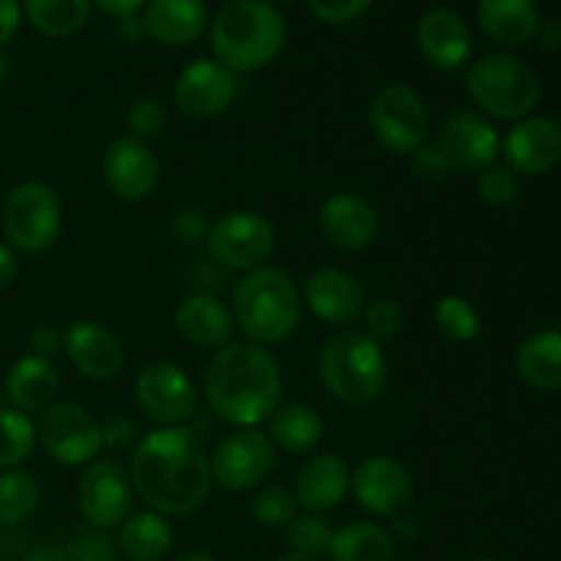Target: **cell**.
<instances>
[{"mask_svg":"<svg viewBox=\"0 0 561 561\" xmlns=\"http://www.w3.org/2000/svg\"><path fill=\"white\" fill-rule=\"evenodd\" d=\"M301 301L327 327L351 329L365 312L367 299L354 274L337 266H323L307 277Z\"/></svg>","mask_w":561,"mask_h":561,"instance_id":"e0dca14e","label":"cell"},{"mask_svg":"<svg viewBox=\"0 0 561 561\" xmlns=\"http://www.w3.org/2000/svg\"><path fill=\"white\" fill-rule=\"evenodd\" d=\"M394 551L398 542L389 529L373 520H354L334 531L327 553L332 561H394Z\"/></svg>","mask_w":561,"mask_h":561,"instance_id":"4dcf8cb0","label":"cell"},{"mask_svg":"<svg viewBox=\"0 0 561 561\" xmlns=\"http://www.w3.org/2000/svg\"><path fill=\"white\" fill-rule=\"evenodd\" d=\"M474 561H496V559H474Z\"/></svg>","mask_w":561,"mask_h":561,"instance_id":"6f0895ef","label":"cell"},{"mask_svg":"<svg viewBox=\"0 0 561 561\" xmlns=\"http://www.w3.org/2000/svg\"><path fill=\"white\" fill-rule=\"evenodd\" d=\"M318 378L337 403H373L389 378L383 343L370 337L365 329H340L318 354Z\"/></svg>","mask_w":561,"mask_h":561,"instance_id":"5b68a950","label":"cell"},{"mask_svg":"<svg viewBox=\"0 0 561 561\" xmlns=\"http://www.w3.org/2000/svg\"><path fill=\"white\" fill-rule=\"evenodd\" d=\"M60 370L53 359L27 354L11 365L5 376V398L22 414H42L58 400Z\"/></svg>","mask_w":561,"mask_h":561,"instance_id":"d4e9b609","label":"cell"},{"mask_svg":"<svg viewBox=\"0 0 561 561\" xmlns=\"http://www.w3.org/2000/svg\"><path fill=\"white\" fill-rule=\"evenodd\" d=\"M307 3L318 20L340 25V22H354L362 14H367L373 0H307Z\"/></svg>","mask_w":561,"mask_h":561,"instance_id":"f6af8a7d","label":"cell"},{"mask_svg":"<svg viewBox=\"0 0 561 561\" xmlns=\"http://www.w3.org/2000/svg\"><path fill=\"white\" fill-rule=\"evenodd\" d=\"M16 274H20V257H16V250L0 241V288H9L16 279Z\"/></svg>","mask_w":561,"mask_h":561,"instance_id":"c3c4849f","label":"cell"},{"mask_svg":"<svg viewBox=\"0 0 561 561\" xmlns=\"http://www.w3.org/2000/svg\"><path fill=\"white\" fill-rule=\"evenodd\" d=\"M351 491V466L337 453H312L296 474V502L307 513H332Z\"/></svg>","mask_w":561,"mask_h":561,"instance_id":"603a6c76","label":"cell"},{"mask_svg":"<svg viewBox=\"0 0 561 561\" xmlns=\"http://www.w3.org/2000/svg\"><path fill=\"white\" fill-rule=\"evenodd\" d=\"M285 20L266 0H233L217 16L208 38L217 64L247 75L272 64L285 47Z\"/></svg>","mask_w":561,"mask_h":561,"instance_id":"277c9868","label":"cell"},{"mask_svg":"<svg viewBox=\"0 0 561 561\" xmlns=\"http://www.w3.org/2000/svg\"><path fill=\"white\" fill-rule=\"evenodd\" d=\"M537 36H540V44L546 49H559L561 47V25H559V22H548V25H542L540 31H537Z\"/></svg>","mask_w":561,"mask_h":561,"instance_id":"f5cc1de1","label":"cell"},{"mask_svg":"<svg viewBox=\"0 0 561 561\" xmlns=\"http://www.w3.org/2000/svg\"><path fill=\"white\" fill-rule=\"evenodd\" d=\"M173 323L175 332L186 343L197 345V348L219 351L233 343V312H230V305H225L217 294H201V290L186 294L175 307Z\"/></svg>","mask_w":561,"mask_h":561,"instance_id":"7402d4cb","label":"cell"},{"mask_svg":"<svg viewBox=\"0 0 561 561\" xmlns=\"http://www.w3.org/2000/svg\"><path fill=\"white\" fill-rule=\"evenodd\" d=\"M515 367L529 387L542 392L561 389V332L546 329L526 337L515 354Z\"/></svg>","mask_w":561,"mask_h":561,"instance_id":"f546056e","label":"cell"},{"mask_svg":"<svg viewBox=\"0 0 561 561\" xmlns=\"http://www.w3.org/2000/svg\"><path fill=\"white\" fill-rule=\"evenodd\" d=\"M477 195L488 203V206H507L518 197V175L507 168V164H496L480 170L477 175Z\"/></svg>","mask_w":561,"mask_h":561,"instance_id":"ab89813d","label":"cell"},{"mask_svg":"<svg viewBox=\"0 0 561 561\" xmlns=\"http://www.w3.org/2000/svg\"><path fill=\"white\" fill-rule=\"evenodd\" d=\"M22 561H69L64 546H55V542H38L25 551Z\"/></svg>","mask_w":561,"mask_h":561,"instance_id":"681fc988","label":"cell"},{"mask_svg":"<svg viewBox=\"0 0 561 561\" xmlns=\"http://www.w3.org/2000/svg\"><path fill=\"white\" fill-rule=\"evenodd\" d=\"M334 529L323 515L316 513H299L288 526H285V542L288 551L305 553V557H321L332 546Z\"/></svg>","mask_w":561,"mask_h":561,"instance_id":"d590c367","label":"cell"},{"mask_svg":"<svg viewBox=\"0 0 561 561\" xmlns=\"http://www.w3.org/2000/svg\"><path fill=\"white\" fill-rule=\"evenodd\" d=\"M140 438H142L140 425H137L131 416L113 414L102 422V447L110 449L113 455L135 453Z\"/></svg>","mask_w":561,"mask_h":561,"instance_id":"b9f144b4","label":"cell"},{"mask_svg":"<svg viewBox=\"0 0 561 561\" xmlns=\"http://www.w3.org/2000/svg\"><path fill=\"white\" fill-rule=\"evenodd\" d=\"M36 442L60 466H88L102 453V422L75 400H55L38 414Z\"/></svg>","mask_w":561,"mask_h":561,"instance_id":"9c48e42d","label":"cell"},{"mask_svg":"<svg viewBox=\"0 0 561 561\" xmlns=\"http://www.w3.org/2000/svg\"><path fill=\"white\" fill-rule=\"evenodd\" d=\"M173 561H219L214 553H206V551H186L181 553V557H175Z\"/></svg>","mask_w":561,"mask_h":561,"instance_id":"db71d44e","label":"cell"},{"mask_svg":"<svg viewBox=\"0 0 561 561\" xmlns=\"http://www.w3.org/2000/svg\"><path fill=\"white\" fill-rule=\"evenodd\" d=\"M411 173L420 181H425V184H442V181L453 173V168H449L442 148H438L436 142L427 140L411 153Z\"/></svg>","mask_w":561,"mask_h":561,"instance_id":"7bdbcfd3","label":"cell"},{"mask_svg":"<svg viewBox=\"0 0 561 561\" xmlns=\"http://www.w3.org/2000/svg\"><path fill=\"white\" fill-rule=\"evenodd\" d=\"M36 422L16 409H0V471L20 469L36 449Z\"/></svg>","mask_w":561,"mask_h":561,"instance_id":"836d02e7","label":"cell"},{"mask_svg":"<svg viewBox=\"0 0 561 561\" xmlns=\"http://www.w3.org/2000/svg\"><path fill=\"white\" fill-rule=\"evenodd\" d=\"M327 422L310 403H285L268 420V438L288 455H310L323 442Z\"/></svg>","mask_w":561,"mask_h":561,"instance_id":"83f0119b","label":"cell"},{"mask_svg":"<svg viewBox=\"0 0 561 561\" xmlns=\"http://www.w3.org/2000/svg\"><path fill=\"white\" fill-rule=\"evenodd\" d=\"M42 504V485L31 471L9 469L0 474V524L16 529Z\"/></svg>","mask_w":561,"mask_h":561,"instance_id":"d6a6232c","label":"cell"},{"mask_svg":"<svg viewBox=\"0 0 561 561\" xmlns=\"http://www.w3.org/2000/svg\"><path fill=\"white\" fill-rule=\"evenodd\" d=\"M66 359L91 381H113L124 370L126 351L118 334L99 321H75L66 329Z\"/></svg>","mask_w":561,"mask_h":561,"instance_id":"d6986e66","label":"cell"},{"mask_svg":"<svg viewBox=\"0 0 561 561\" xmlns=\"http://www.w3.org/2000/svg\"><path fill=\"white\" fill-rule=\"evenodd\" d=\"M420 53L433 69L460 71L471 58V31L463 16L449 9H433L416 27Z\"/></svg>","mask_w":561,"mask_h":561,"instance_id":"cb8c5ba5","label":"cell"},{"mask_svg":"<svg viewBox=\"0 0 561 561\" xmlns=\"http://www.w3.org/2000/svg\"><path fill=\"white\" fill-rule=\"evenodd\" d=\"M436 142L447 157L453 173H480L496 162L502 151V137L488 118L471 110H455L438 124Z\"/></svg>","mask_w":561,"mask_h":561,"instance_id":"9a60e30c","label":"cell"},{"mask_svg":"<svg viewBox=\"0 0 561 561\" xmlns=\"http://www.w3.org/2000/svg\"><path fill=\"white\" fill-rule=\"evenodd\" d=\"M351 491L362 510L376 518H394L414 502V474L389 455H370L351 471Z\"/></svg>","mask_w":561,"mask_h":561,"instance_id":"5bb4252c","label":"cell"},{"mask_svg":"<svg viewBox=\"0 0 561 561\" xmlns=\"http://www.w3.org/2000/svg\"><path fill=\"white\" fill-rule=\"evenodd\" d=\"M66 348V329L60 332L58 327H36L31 332V354L44 356V359H53V356L64 354Z\"/></svg>","mask_w":561,"mask_h":561,"instance_id":"bcb514c9","label":"cell"},{"mask_svg":"<svg viewBox=\"0 0 561 561\" xmlns=\"http://www.w3.org/2000/svg\"><path fill=\"white\" fill-rule=\"evenodd\" d=\"M236 99V75L214 58H197L175 80V104L184 115L208 121L222 115Z\"/></svg>","mask_w":561,"mask_h":561,"instance_id":"ac0fdd59","label":"cell"},{"mask_svg":"<svg viewBox=\"0 0 561 561\" xmlns=\"http://www.w3.org/2000/svg\"><path fill=\"white\" fill-rule=\"evenodd\" d=\"M466 91L482 113L499 121H524L540 102L542 88L526 60L493 53L469 66Z\"/></svg>","mask_w":561,"mask_h":561,"instance_id":"8992f818","label":"cell"},{"mask_svg":"<svg viewBox=\"0 0 561 561\" xmlns=\"http://www.w3.org/2000/svg\"><path fill=\"white\" fill-rule=\"evenodd\" d=\"M168 126V107L157 96H137L126 110V129L135 140H153Z\"/></svg>","mask_w":561,"mask_h":561,"instance_id":"74e56055","label":"cell"},{"mask_svg":"<svg viewBox=\"0 0 561 561\" xmlns=\"http://www.w3.org/2000/svg\"><path fill=\"white\" fill-rule=\"evenodd\" d=\"M27 20L38 33L53 38L75 36L91 14V0H25Z\"/></svg>","mask_w":561,"mask_h":561,"instance_id":"1f68e13d","label":"cell"},{"mask_svg":"<svg viewBox=\"0 0 561 561\" xmlns=\"http://www.w3.org/2000/svg\"><path fill=\"white\" fill-rule=\"evenodd\" d=\"M236 329L255 345H277L301 327L305 301L299 285L277 266H261L247 272L236 283L230 299Z\"/></svg>","mask_w":561,"mask_h":561,"instance_id":"3957f363","label":"cell"},{"mask_svg":"<svg viewBox=\"0 0 561 561\" xmlns=\"http://www.w3.org/2000/svg\"><path fill=\"white\" fill-rule=\"evenodd\" d=\"M102 175L115 197L126 203H140L157 190L159 159L148 142L124 135L104 148Z\"/></svg>","mask_w":561,"mask_h":561,"instance_id":"2e32d148","label":"cell"},{"mask_svg":"<svg viewBox=\"0 0 561 561\" xmlns=\"http://www.w3.org/2000/svg\"><path fill=\"white\" fill-rule=\"evenodd\" d=\"M131 491L129 471L113 458H96L85 466L77 485V507L91 529L110 531L118 529L131 515Z\"/></svg>","mask_w":561,"mask_h":561,"instance_id":"7c38bea8","label":"cell"},{"mask_svg":"<svg viewBox=\"0 0 561 561\" xmlns=\"http://www.w3.org/2000/svg\"><path fill=\"white\" fill-rule=\"evenodd\" d=\"M502 153L515 175H542L561 159V126L546 115L515 121L502 140Z\"/></svg>","mask_w":561,"mask_h":561,"instance_id":"44dd1931","label":"cell"},{"mask_svg":"<svg viewBox=\"0 0 561 561\" xmlns=\"http://www.w3.org/2000/svg\"><path fill=\"white\" fill-rule=\"evenodd\" d=\"M137 405L159 427H181L197 414V389L190 373L175 362H151L135 381Z\"/></svg>","mask_w":561,"mask_h":561,"instance_id":"4fadbf2b","label":"cell"},{"mask_svg":"<svg viewBox=\"0 0 561 561\" xmlns=\"http://www.w3.org/2000/svg\"><path fill=\"white\" fill-rule=\"evenodd\" d=\"M64 230V206L44 181H22L5 195L3 233L9 247L25 255L47 252Z\"/></svg>","mask_w":561,"mask_h":561,"instance_id":"52a82bcc","label":"cell"},{"mask_svg":"<svg viewBox=\"0 0 561 561\" xmlns=\"http://www.w3.org/2000/svg\"><path fill=\"white\" fill-rule=\"evenodd\" d=\"M175 531L170 526V518L142 510L131 513L124 524L118 526V551L129 561H162L173 551Z\"/></svg>","mask_w":561,"mask_h":561,"instance_id":"f1b7e54d","label":"cell"},{"mask_svg":"<svg viewBox=\"0 0 561 561\" xmlns=\"http://www.w3.org/2000/svg\"><path fill=\"white\" fill-rule=\"evenodd\" d=\"M436 329L453 343H471L480 337V312L463 296H444L433 310Z\"/></svg>","mask_w":561,"mask_h":561,"instance_id":"e575fe53","label":"cell"},{"mask_svg":"<svg viewBox=\"0 0 561 561\" xmlns=\"http://www.w3.org/2000/svg\"><path fill=\"white\" fill-rule=\"evenodd\" d=\"M203 392L214 414L233 427H261L283 405V370L268 348L233 340L214 351Z\"/></svg>","mask_w":561,"mask_h":561,"instance_id":"7a4b0ae2","label":"cell"},{"mask_svg":"<svg viewBox=\"0 0 561 561\" xmlns=\"http://www.w3.org/2000/svg\"><path fill=\"white\" fill-rule=\"evenodd\" d=\"M208 25V9L203 0H151L142 16L148 36L168 47H184L201 38Z\"/></svg>","mask_w":561,"mask_h":561,"instance_id":"4316f807","label":"cell"},{"mask_svg":"<svg viewBox=\"0 0 561 561\" xmlns=\"http://www.w3.org/2000/svg\"><path fill=\"white\" fill-rule=\"evenodd\" d=\"M277 247V230L261 211L239 208L211 222L206 250L225 272H255L266 266Z\"/></svg>","mask_w":561,"mask_h":561,"instance_id":"ba28073f","label":"cell"},{"mask_svg":"<svg viewBox=\"0 0 561 561\" xmlns=\"http://www.w3.org/2000/svg\"><path fill=\"white\" fill-rule=\"evenodd\" d=\"M323 239L340 252H362L376 241L378 214L367 197L356 192H334L318 211Z\"/></svg>","mask_w":561,"mask_h":561,"instance_id":"ffe728a7","label":"cell"},{"mask_svg":"<svg viewBox=\"0 0 561 561\" xmlns=\"http://www.w3.org/2000/svg\"><path fill=\"white\" fill-rule=\"evenodd\" d=\"M91 3H96L104 14L115 16V20H124V16L137 14V9H140L146 0H91Z\"/></svg>","mask_w":561,"mask_h":561,"instance_id":"f907efd6","label":"cell"},{"mask_svg":"<svg viewBox=\"0 0 561 561\" xmlns=\"http://www.w3.org/2000/svg\"><path fill=\"white\" fill-rule=\"evenodd\" d=\"M477 20L482 33L502 49H518L540 31L535 0H480Z\"/></svg>","mask_w":561,"mask_h":561,"instance_id":"484cf974","label":"cell"},{"mask_svg":"<svg viewBox=\"0 0 561 561\" xmlns=\"http://www.w3.org/2000/svg\"><path fill=\"white\" fill-rule=\"evenodd\" d=\"M370 129L378 146L394 157H411L427 142V107L420 93L409 85H387L370 104Z\"/></svg>","mask_w":561,"mask_h":561,"instance_id":"30bf717a","label":"cell"},{"mask_svg":"<svg viewBox=\"0 0 561 561\" xmlns=\"http://www.w3.org/2000/svg\"><path fill=\"white\" fill-rule=\"evenodd\" d=\"M131 491L164 518H184L208 502L211 458L192 427H157L129 458Z\"/></svg>","mask_w":561,"mask_h":561,"instance_id":"6da1fadb","label":"cell"},{"mask_svg":"<svg viewBox=\"0 0 561 561\" xmlns=\"http://www.w3.org/2000/svg\"><path fill=\"white\" fill-rule=\"evenodd\" d=\"M69 561H118V546L107 537V531H80L66 542Z\"/></svg>","mask_w":561,"mask_h":561,"instance_id":"60d3db41","label":"cell"},{"mask_svg":"<svg viewBox=\"0 0 561 561\" xmlns=\"http://www.w3.org/2000/svg\"><path fill=\"white\" fill-rule=\"evenodd\" d=\"M22 22L20 0H0V47L16 36Z\"/></svg>","mask_w":561,"mask_h":561,"instance_id":"7dc6e473","label":"cell"},{"mask_svg":"<svg viewBox=\"0 0 561 561\" xmlns=\"http://www.w3.org/2000/svg\"><path fill=\"white\" fill-rule=\"evenodd\" d=\"M362 318H365V332L370 334V337H376L378 343L398 337L405 327L403 305H400L398 299H392V296L373 299L370 305L365 307V312H362Z\"/></svg>","mask_w":561,"mask_h":561,"instance_id":"f35d334b","label":"cell"},{"mask_svg":"<svg viewBox=\"0 0 561 561\" xmlns=\"http://www.w3.org/2000/svg\"><path fill=\"white\" fill-rule=\"evenodd\" d=\"M274 561H316L312 557H305V553H296V551H285V553H279L277 559Z\"/></svg>","mask_w":561,"mask_h":561,"instance_id":"11a10c76","label":"cell"},{"mask_svg":"<svg viewBox=\"0 0 561 561\" xmlns=\"http://www.w3.org/2000/svg\"><path fill=\"white\" fill-rule=\"evenodd\" d=\"M299 510L294 488L285 485H266L252 499V515L266 529H285L299 515Z\"/></svg>","mask_w":561,"mask_h":561,"instance_id":"8d00e7d4","label":"cell"},{"mask_svg":"<svg viewBox=\"0 0 561 561\" xmlns=\"http://www.w3.org/2000/svg\"><path fill=\"white\" fill-rule=\"evenodd\" d=\"M389 535L394 537V542H398V540H403V542L414 540V537L420 535V520L411 518V515H405V513L394 515V518H392V529H389Z\"/></svg>","mask_w":561,"mask_h":561,"instance_id":"816d5d0a","label":"cell"},{"mask_svg":"<svg viewBox=\"0 0 561 561\" xmlns=\"http://www.w3.org/2000/svg\"><path fill=\"white\" fill-rule=\"evenodd\" d=\"M277 466V447L261 427H233L211 455V477L225 491H252Z\"/></svg>","mask_w":561,"mask_h":561,"instance_id":"8fae6325","label":"cell"},{"mask_svg":"<svg viewBox=\"0 0 561 561\" xmlns=\"http://www.w3.org/2000/svg\"><path fill=\"white\" fill-rule=\"evenodd\" d=\"M208 230H211V222H208L201 208H181V211L173 214V222H170V233L184 247L206 244Z\"/></svg>","mask_w":561,"mask_h":561,"instance_id":"ee69618b","label":"cell"},{"mask_svg":"<svg viewBox=\"0 0 561 561\" xmlns=\"http://www.w3.org/2000/svg\"><path fill=\"white\" fill-rule=\"evenodd\" d=\"M5 77H9V58H5L3 53H0V85L5 82Z\"/></svg>","mask_w":561,"mask_h":561,"instance_id":"9f6ffc18","label":"cell"}]
</instances>
